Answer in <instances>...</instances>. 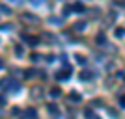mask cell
<instances>
[{"label": "cell", "mask_w": 125, "mask_h": 119, "mask_svg": "<svg viewBox=\"0 0 125 119\" xmlns=\"http://www.w3.org/2000/svg\"><path fill=\"white\" fill-rule=\"evenodd\" d=\"M71 76V67H63L56 73V80H67Z\"/></svg>", "instance_id": "obj_1"}, {"label": "cell", "mask_w": 125, "mask_h": 119, "mask_svg": "<svg viewBox=\"0 0 125 119\" xmlns=\"http://www.w3.org/2000/svg\"><path fill=\"white\" fill-rule=\"evenodd\" d=\"M22 115H24V117H36V115H37V110L36 108H26L24 112H22Z\"/></svg>", "instance_id": "obj_2"}, {"label": "cell", "mask_w": 125, "mask_h": 119, "mask_svg": "<svg viewBox=\"0 0 125 119\" xmlns=\"http://www.w3.org/2000/svg\"><path fill=\"white\" fill-rule=\"evenodd\" d=\"M47 110H49V114L56 115V117L60 115V110H58V106H56V104H49V106H47Z\"/></svg>", "instance_id": "obj_3"}, {"label": "cell", "mask_w": 125, "mask_h": 119, "mask_svg": "<svg viewBox=\"0 0 125 119\" xmlns=\"http://www.w3.org/2000/svg\"><path fill=\"white\" fill-rule=\"evenodd\" d=\"M114 36L118 37V39H123V37H125V28H116V30H114Z\"/></svg>", "instance_id": "obj_4"}, {"label": "cell", "mask_w": 125, "mask_h": 119, "mask_svg": "<svg viewBox=\"0 0 125 119\" xmlns=\"http://www.w3.org/2000/svg\"><path fill=\"white\" fill-rule=\"evenodd\" d=\"M80 80H92V71H82L80 73Z\"/></svg>", "instance_id": "obj_5"}, {"label": "cell", "mask_w": 125, "mask_h": 119, "mask_svg": "<svg viewBox=\"0 0 125 119\" xmlns=\"http://www.w3.org/2000/svg\"><path fill=\"white\" fill-rule=\"evenodd\" d=\"M95 41L99 43V45H104V34H103V32H99V34H97V37H95Z\"/></svg>", "instance_id": "obj_6"}, {"label": "cell", "mask_w": 125, "mask_h": 119, "mask_svg": "<svg viewBox=\"0 0 125 119\" xmlns=\"http://www.w3.org/2000/svg\"><path fill=\"white\" fill-rule=\"evenodd\" d=\"M69 99H71V101H75V102H80V101H82V97H80L78 93H71V95H69Z\"/></svg>", "instance_id": "obj_7"}, {"label": "cell", "mask_w": 125, "mask_h": 119, "mask_svg": "<svg viewBox=\"0 0 125 119\" xmlns=\"http://www.w3.org/2000/svg\"><path fill=\"white\" fill-rule=\"evenodd\" d=\"M22 52H24V48H22L21 45H15V54L17 56H22Z\"/></svg>", "instance_id": "obj_8"}, {"label": "cell", "mask_w": 125, "mask_h": 119, "mask_svg": "<svg viewBox=\"0 0 125 119\" xmlns=\"http://www.w3.org/2000/svg\"><path fill=\"white\" fill-rule=\"evenodd\" d=\"M58 95H60V89H58V88H52L51 89V97H58Z\"/></svg>", "instance_id": "obj_9"}, {"label": "cell", "mask_w": 125, "mask_h": 119, "mask_svg": "<svg viewBox=\"0 0 125 119\" xmlns=\"http://www.w3.org/2000/svg\"><path fill=\"white\" fill-rule=\"evenodd\" d=\"M11 28H13L11 24H2V26H0V30H4V32H10Z\"/></svg>", "instance_id": "obj_10"}, {"label": "cell", "mask_w": 125, "mask_h": 119, "mask_svg": "<svg viewBox=\"0 0 125 119\" xmlns=\"http://www.w3.org/2000/svg\"><path fill=\"white\" fill-rule=\"evenodd\" d=\"M73 9L80 13V11H84V8H82V4H75V6H73Z\"/></svg>", "instance_id": "obj_11"}, {"label": "cell", "mask_w": 125, "mask_h": 119, "mask_svg": "<svg viewBox=\"0 0 125 119\" xmlns=\"http://www.w3.org/2000/svg\"><path fill=\"white\" fill-rule=\"evenodd\" d=\"M75 58H77V62H78V63H86V58H84V56H80V54H77Z\"/></svg>", "instance_id": "obj_12"}, {"label": "cell", "mask_w": 125, "mask_h": 119, "mask_svg": "<svg viewBox=\"0 0 125 119\" xmlns=\"http://www.w3.org/2000/svg\"><path fill=\"white\" fill-rule=\"evenodd\" d=\"M0 11H4V13H10V8H6V6H0Z\"/></svg>", "instance_id": "obj_13"}, {"label": "cell", "mask_w": 125, "mask_h": 119, "mask_svg": "<svg viewBox=\"0 0 125 119\" xmlns=\"http://www.w3.org/2000/svg\"><path fill=\"white\" fill-rule=\"evenodd\" d=\"M120 106H121V108H125V97L120 99Z\"/></svg>", "instance_id": "obj_14"}, {"label": "cell", "mask_w": 125, "mask_h": 119, "mask_svg": "<svg viewBox=\"0 0 125 119\" xmlns=\"http://www.w3.org/2000/svg\"><path fill=\"white\" fill-rule=\"evenodd\" d=\"M6 104V97H0V106H4Z\"/></svg>", "instance_id": "obj_15"}, {"label": "cell", "mask_w": 125, "mask_h": 119, "mask_svg": "<svg viewBox=\"0 0 125 119\" xmlns=\"http://www.w3.org/2000/svg\"><path fill=\"white\" fill-rule=\"evenodd\" d=\"M0 67H2V62H0Z\"/></svg>", "instance_id": "obj_16"}]
</instances>
